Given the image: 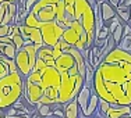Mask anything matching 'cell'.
Segmentation results:
<instances>
[{
	"mask_svg": "<svg viewBox=\"0 0 131 118\" xmlns=\"http://www.w3.org/2000/svg\"><path fill=\"white\" fill-rule=\"evenodd\" d=\"M116 15L120 18V21H123L124 24H130V7L128 6L120 4L116 8Z\"/></svg>",
	"mask_w": 131,
	"mask_h": 118,
	"instance_id": "16",
	"label": "cell"
},
{
	"mask_svg": "<svg viewBox=\"0 0 131 118\" xmlns=\"http://www.w3.org/2000/svg\"><path fill=\"white\" fill-rule=\"evenodd\" d=\"M38 107V111L36 113L39 114L40 117L43 118H48L53 115V106H48V104H36Z\"/></svg>",
	"mask_w": 131,
	"mask_h": 118,
	"instance_id": "19",
	"label": "cell"
},
{
	"mask_svg": "<svg viewBox=\"0 0 131 118\" xmlns=\"http://www.w3.org/2000/svg\"><path fill=\"white\" fill-rule=\"evenodd\" d=\"M23 96H25L27 101L31 106H36L39 103V100L42 99L43 90H42L39 83L29 82V81H27L24 78V95Z\"/></svg>",
	"mask_w": 131,
	"mask_h": 118,
	"instance_id": "8",
	"label": "cell"
},
{
	"mask_svg": "<svg viewBox=\"0 0 131 118\" xmlns=\"http://www.w3.org/2000/svg\"><path fill=\"white\" fill-rule=\"evenodd\" d=\"M110 31H109V27L107 25H103L98 32H95V40H105L110 36Z\"/></svg>",
	"mask_w": 131,
	"mask_h": 118,
	"instance_id": "20",
	"label": "cell"
},
{
	"mask_svg": "<svg viewBox=\"0 0 131 118\" xmlns=\"http://www.w3.org/2000/svg\"><path fill=\"white\" fill-rule=\"evenodd\" d=\"M99 6V10H101V14H102V21H103V25H107L110 24V21L116 17V8L107 2L105 0L103 3H101Z\"/></svg>",
	"mask_w": 131,
	"mask_h": 118,
	"instance_id": "10",
	"label": "cell"
},
{
	"mask_svg": "<svg viewBox=\"0 0 131 118\" xmlns=\"http://www.w3.org/2000/svg\"><path fill=\"white\" fill-rule=\"evenodd\" d=\"M18 28H20V32L23 35L24 45H35L38 47V50L43 46V38H42V33H40V29L27 27L24 24L18 25Z\"/></svg>",
	"mask_w": 131,
	"mask_h": 118,
	"instance_id": "7",
	"label": "cell"
},
{
	"mask_svg": "<svg viewBox=\"0 0 131 118\" xmlns=\"http://www.w3.org/2000/svg\"><path fill=\"white\" fill-rule=\"evenodd\" d=\"M32 118H43V117H40V115H39V114H38V113H36V114H35V115H34Z\"/></svg>",
	"mask_w": 131,
	"mask_h": 118,
	"instance_id": "27",
	"label": "cell"
},
{
	"mask_svg": "<svg viewBox=\"0 0 131 118\" xmlns=\"http://www.w3.org/2000/svg\"><path fill=\"white\" fill-rule=\"evenodd\" d=\"M38 2H39V0H25V8H27L28 13H29V10H31V8H32Z\"/></svg>",
	"mask_w": 131,
	"mask_h": 118,
	"instance_id": "23",
	"label": "cell"
},
{
	"mask_svg": "<svg viewBox=\"0 0 131 118\" xmlns=\"http://www.w3.org/2000/svg\"><path fill=\"white\" fill-rule=\"evenodd\" d=\"M117 47L123 51L131 53V27H130V24H124L123 25V36H121V40L117 45Z\"/></svg>",
	"mask_w": 131,
	"mask_h": 118,
	"instance_id": "11",
	"label": "cell"
},
{
	"mask_svg": "<svg viewBox=\"0 0 131 118\" xmlns=\"http://www.w3.org/2000/svg\"><path fill=\"white\" fill-rule=\"evenodd\" d=\"M63 110H64V118H78L80 107H78V103H77V99H74L70 103L64 104Z\"/></svg>",
	"mask_w": 131,
	"mask_h": 118,
	"instance_id": "13",
	"label": "cell"
},
{
	"mask_svg": "<svg viewBox=\"0 0 131 118\" xmlns=\"http://www.w3.org/2000/svg\"><path fill=\"white\" fill-rule=\"evenodd\" d=\"M17 47L14 46V43L11 40L8 42H0V54L7 57L8 60H14L17 56Z\"/></svg>",
	"mask_w": 131,
	"mask_h": 118,
	"instance_id": "12",
	"label": "cell"
},
{
	"mask_svg": "<svg viewBox=\"0 0 131 118\" xmlns=\"http://www.w3.org/2000/svg\"><path fill=\"white\" fill-rule=\"evenodd\" d=\"M91 92H92V86L89 85H85L81 88V90L77 96V103H78V107H80V114H82L85 117V113H86V107H88V103H89V99H91ZM86 118V117H85Z\"/></svg>",
	"mask_w": 131,
	"mask_h": 118,
	"instance_id": "9",
	"label": "cell"
},
{
	"mask_svg": "<svg viewBox=\"0 0 131 118\" xmlns=\"http://www.w3.org/2000/svg\"><path fill=\"white\" fill-rule=\"evenodd\" d=\"M92 89L110 104L131 106V53L116 47L95 70Z\"/></svg>",
	"mask_w": 131,
	"mask_h": 118,
	"instance_id": "1",
	"label": "cell"
},
{
	"mask_svg": "<svg viewBox=\"0 0 131 118\" xmlns=\"http://www.w3.org/2000/svg\"><path fill=\"white\" fill-rule=\"evenodd\" d=\"M0 118H10V117H4V114H3V110H0Z\"/></svg>",
	"mask_w": 131,
	"mask_h": 118,
	"instance_id": "25",
	"label": "cell"
},
{
	"mask_svg": "<svg viewBox=\"0 0 131 118\" xmlns=\"http://www.w3.org/2000/svg\"><path fill=\"white\" fill-rule=\"evenodd\" d=\"M10 39H11V42L14 43V46L17 47V50H20V49L24 46V39H23V35H21V32H20L18 25L14 27V31H13V33H11Z\"/></svg>",
	"mask_w": 131,
	"mask_h": 118,
	"instance_id": "18",
	"label": "cell"
},
{
	"mask_svg": "<svg viewBox=\"0 0 131 118\" xmlns=\"http://www.w3.org/2000/svg\"><path fill=\"white\" fill-rule=\"evenodd\" d=\"M60 0H39L29 10V13L24 20V25L39 28L46 22L56 21V11Z\"/></svg>",
	"mask_w": 131,
	"mask_h": 118,
	"instance_id": "4",
	"label": "cell"
},
{
	"mask_svg": "<svg viewBox=\"0 0 131 118\" xmlns=\"http://www.w3.org/2000/svg\"><path fill=\"white\" fill-rule=\"evenodd\" d=\"M39 29L43 38V45L49 46V47H54L56 43L59 40H61V36H63V32H64V29L56 21H50V22L43 24Z\"/></svg>",
	"mask_w": 131,
	"mask_h": 118,
	"instance_id": "6",
	"label": "cell"
},
{
	"mask_svg": "<svg viewBox=\"0 0 131 118\" xmlns=\"http://www.w3.org/2000/svg\"><path fill=\"white\" fill-rule=\"evenodd\" d=\"M34 70L39 71L40 81L39 85L43 90V96L38 104H48V106H59V88L61 85V72L56 68L54 60L43 63L42 60H36Z\"/></svg>",
	"mask_w": 131,
	"mask_h": 118,
	"instance_id": "3",
	"label": "cell"
},
{
	"mask_svg": "<svg viewBox=\"0 0 131 118\" xmlns=\"http://www.w3.org/2000/svg\"><path fill=\"white\" fill-rule=\"evenodd\" d=\"M38 58L42 60L43 63H48V61H50V60H54V58H53V47H49V46L43 45L38 50Z\"/></svg>",
	"mask_w": 131,
	"mask_h": 118,
	"instance_id": "15",
	"label": "cell"
},
{
	"mask_svg": "<svg viewBox=\"0 0 131 118\" xmlns=\"http://www.w3.org/2000/svg\"><path fill=\"white\" fill-rule=\"evenodd\" d=\"M36 60H38V47L35 45H24L17 51L14 63L18 68V71H20V74L25 78L34 70Z\"/></svg>",
	"mask_w": 131,
	"mask_h": 118,
	"instance_id": "5",
	"label": "cell"
},
{
	"mask_svg": "<svg viewBox=\"0 0 131 118\" xmlns=\"http://www.w3.org/2000/svg\"><path fill=\"white\" fill-rule=\"evenodd\" d=\"M52 118H54V117H52Z\"/></svg>",
	"mask_w": 131,
	"mask_h": 118,
	"instance_id": "29",
	"label": "cell"
},
{
	"mask_svg": "<svg viewBox=\"0 0 131 118\" xmlns=\"http://www.w3.org/2000/svg\"><path fill=\"white\" fill-rule=\"evenodd\" d=\"M98 108H99L98 115L105 117V114L107 113V110L110 108V103H107L106 100H103V99H99V106H98Z\"/></svg>",
	"mask_w": 131,
	"mask_h": 118,
	"instance_id": "21",
	"label": "cell"
},
{
	"mask_svg": "<svg viewBox=\"0 0 131 118\" xmlns=\"http://www.w3.org/2000/svg\"><path fill=\"white\" fill-rule=\"evenodd\" d=\"M123 25L124 24H120L116 29L112 32V38L114 39V42H116V45H118L120 43V40H121V36H123Z\"/></svg>",
	"mask_w": 131,
	"mask_h": 118,
	"instance_id": "22",
	"label": "cell"
},
{
	"mask_svg": "<svg viewBox=\"0 0 131 118\" xmlns=\"http://www.w3.org/2000/svg\"><path fill=\"white\" fill-rule=\"evenodd\" d=\"M24 95V76L14 60H0V110L11 107Z\"/></svg>",
	"mask_w": 131,
	"mask_h": 118,
	"instance_id": "2",
	"label": "cell"
},
{
	"mask_svg": "<svg viewBox=\"0 0 131 118\" xmlns=\"http://www.w3.org/2000/svg\"><path fill=\"white\" fill-rule=\"evenodd\" d=\"M120 118H131V114H126V115H121Z\"/></svg>",
	"mask_w": 131,
	"mask_h": 118,
	"instance_id": "26",
	"label": "cell"
},
{
	"mask_svg": "<svg viewBox=\"0 0 131 118\" xmlns=\"http://www.w3.org/2000/svg\"><path fill=\"white\" fill-rule=\"evenodd\" d=\"M130 22H131V7H130Z\"/></svg>",
	"mask_w": 131,
	"mask_h": 118,
	"instance_id": "28",
	"label": "cell"
},
{
	"mask_svg": "<svg viewBox=\"0 0 131 118\" xmlns=\"http://www.w3.org/2000/svg\"><path fill=\"white\" fill-rule=\"evenodd\" d=\"M4 2H10V3H15V2H18V0H0V4H2V3H4Z\"/></svg>",
	"mask_w": 131,
	"mask_h": 118,
	"instance_id": "24",
	"label": "cell"
},
{
	"mask_svg": "<svg viewBox=\"0 0 131 118\" xmlns=\"http://www.w3.org/2000/svg\"><path fill=\"white\" fill-rule=\"evenodd\" d=\"M14 24L11 25H0V42H8L11 40V33L14 31Z\"/></svg>",
	"mask_w": 131,
	"mask_h": 118,
	"instance_id": "17",
	"label": "cell"
},
{
	"mask_svg": "<svg viewBox=\"0 0 131 118\" xmlns=\"http://www.w3.org/2000/svg\"><path fill=\"white\" fill-rule=\"evenodd\" d=\"M98 106H99V96L95 93V90L92 89L91 92V99H89V103H88V107H86V113H85V117L86 118H91L96 114L98 111Z\"/></svg>",
	"mask_w": 131,
	"mask_h": 118,
	"instance_id": "14",
	"label": "cell"
}]
</instances>
